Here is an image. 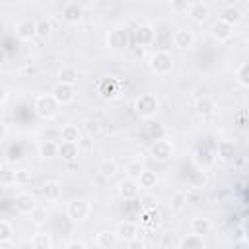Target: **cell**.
Returning <instances> with one entry per match:
<instances>
[{
	"mask_svg": "<svg viewBox=\"0 0 249 249\" xmlns=\"http://www.w3.org/2000/svg\"><path fill=\"white\" fill-rule=\"evenodd\" d=\"M60 138L62 140H68V142H80L82 140V130L78 128V124L74 123H68L60 128Z\"/></svg>",
	"mask_w": 249,
	"mask_h": 249,
	"instance_id": "cell-30",
	"label": "cell"
},
{
	"mask_svg": "<svg viewBox=\"0 0 249 249\" xmlns=\"http://www.w3.org/2000/svg\"><path fill=\"white\" fill-rule=\"evenodd\" d=\"M82 18H84V10H82V6H80L78 2H68V4L62 8V19H64L66 23L76 25V23L82 21Z\"/></svg>",
	"mask_w": 249,
	"mask_h": 249,
	"instance_id": "cell-18",
	"label": "cell"
},
{
	"mask_svg": "<svg viewBox=\"0 0 249 249\" xmlns=\"http://www.w3.org/2000/svg\"><path fill=\"white\" fill-rule=\"evenodd\" d=\"M16 35L21 41H33L37 37V19L25 18V19L18 21L16 23Z\"/></svg>",
	"mask_w": 249,
	"mask_h": 249,
	"instance_id": "cell-9",
	"label": "cell"
},
{
	"mask_svg": "<svg viewBox=\"0 0 249 249\" xmlns=\"http://www.w3.org/2000/svg\"><path fill=\"white\" fill-rule=\"evenodd\" d=\"M53 97L56 99L58 105H68L76 99V86L72 84H64V82H58L54 88H53Z\"/></svg>",
	"mask_w": 249,
	"mask_h": 249,
	"instance_id": "cell-8",
	"label": "cell"
},
{
	"mask_svg": "<svg viewBox=\"0 0 249 249\" xmlns=\"http://www.w3.org/2000/svg\"><path fill=\"white\" fill-rule=\"evenodd\" d=\"M220 19L230 23V25H237L241 19H243V12L237 8V6H226L222 12H220Z\"/></svg>",
	"mask_w": 249,
	"mask_h": 249,
	"instance_id": "cell-28",
	"label": "cell"
},
{
	"mask_svg": "<svg viewBox=\"0 0 249 249\" xmlns=\"http://www.w3.org/2000/svg\"><path fill=\"white\" fill-rule=\"evenodd\" d=\"M138 185L140 189H154L158 185V173L156 171H150V169H144L140 175H138Z\"/></svg>",
	"mask_w": 249,
	"mask_h": 249,
	"instance_id": "cell-31",
	"label": "cell"
},
{
	"mask_svg": "<svg viewBox=\"0 0 249 249\" xmlns=\"http://www.w3.org/2000/svg\"><path fill=\"white\" fill-rule=\"evenodd\" d=\"M235 119H237V126H245V111H239Z\"/></svg>",
	"mask_w": 249,
	"mask_h": 249,
	"instance_id": "cell-50",
	"label": "cell"
},
{
	"mask_svg": "<svg viewBox=\"0 0 249 249\" xmlns=\"http://www.w3.org/2000/svg\"><path fill=\"white\" fill-rule=\"evenodd\" d=\"M19 2H23V4H33L35 0H19Z\"/></svg>",
	"mask_w": 249,
	"mask_h": 249,
	"instance_id": "cell-53",
	"label": "cell"
},
{
	"mask_svg": "<svg viewBox=\"0 0 249 249\" xmlns=\"http://www.w3.org/2000/svg\"><path fill=\"white\" fill-rule=\"evenodd\" d=\"M124 245H126L128 249H144V247H146V241H142V239H140V235H136V237H132V239L124 241Z\"/></svg>",
	"mask_w": 249,
	"mask_h": 249,
	"instance_id": "cell-46",
	"label": "cell"
},
{
	"mask_svg": "<svg viewBox=\"0 0 249 249\" xmlns=\"http://www.w3.org/2000/svg\"><path fill=\"white\" fill-rule=\"evenodd\" d=\"M56 152H58V144L53 142V140H45L39 144V156L43 160H51V158H56Z\"/></svg>",
	"mask_w": 249,
	"mask_h": 249,
	"instance_id": "cell-36",
	"label": "cell"
},
{
	"mask_svg": "<svg viewBox=\"0 0 249 249\" xmlns=\"http://www.w3.org/2000/svg\"><path fill=\"white\" fill-rule=\"evenodd\" d=\"M173 64H175L173 54L167 51H156L148 58V66L156 76H167L173 70Z\"/></svg>",
	"mask_w": 249,
	"mask_h": 249,
	"instance_id": "cell-3",
	"label": "cell"
},
{
	"mask_svg": "<svg viewBox=\"0 0 249 249\" xmlns=\"http://www.w3.org/2000/svg\"><path fill=\"white\" fill-rule=\"evenodd\" d=\"M187 193H183V191H175L173 195H171V200H169V208L171 210H175V212H179V210H183L185 206H187Z\"/></svg>",
	"mask_w": 249,
	"mask_h": 249,
	"instance_id": "cell-39",
	"label": "cell"
},
{
	"mask_svg": "<svg viewBox=\"0 0 249 249\" xmlns=\"http://www.w3.org/2000/svg\"><path fill=\"white\" fill-rule=\"evenodd\" d=\"M51 31H53V23H51V19H47V18L37 19V37L47 39V37L51 35Z\"/></svg>",
	"mask_w": 249,
	"mask_h": 249,
	"instance_id": "cell-43",
	"label": "cell"
},
{
	"mask_svg": "<svg viewBox=\"0 0 249 249\" xmlns=\"http://www.w3.org/2000/svg\"><path fill=\"white\" fill-rule=\"evenodd\" d=\"M195 113H196L198 117H210V115H214V113H216V103H214V99L208 97V95L198 97V99L195 101Z\"/></svg>",
	"mask_w": 249,
	"mask_h": 249,
	"instance_id": "cell-22",
	"label": "cell"
},
{
	"mask_svg": "<svg viewBox=\"0 0 249 249\" xmlns=\"http://www.w3.org/2000/svg\"><path fill=\"white\" fill-rule=\"evenodd\" d=\"M210 35H212V39L218 41V43L230 41L231 35H233V25H230V23H226V21H222V19L218 18V19L210 25Z\"/></svg>",
	"mask_w": 249,
	"mask_h": 249,
	"instance_id": "cell-13",
	"label": "cell"
},
{
	"mask_svg": "<svg viewBox=\"0 0 249 249\" xmlns=\"http://www.w3.org/2000/svg\"><path fill=\"white\" fill-rule=\"evenodd\" d=\"M189 4H191L189 0H171V10L175 14H187Z\"/></svg>",
	"mask_w": 249,
	"mask_h": 249,
	"instance_id": "cell-45",
	"label": "cell"
},
{
	"mask_svg": "<svg viewBox=\"0 0 249 249\" xmlns=\"http://www.w3.org/2000/svg\"><path fill=\"white\" fill-rule=\"evenodd\" d=\"M144 169H146V165H144L142 160H130V161L124 163V175L130 177V179H138V175H140Z\"/></svg>",
	"mask_w": 249,
	"mask_h": 249,
	"instance_id": "cell-34",
	"label": "cell"
},
{
	"mask_svg": "<svg viewBox=\"0 0 249 249\" xmlns=\"http://www.w3.org/2000/svg\"><path fill=\"white\" fill-rule=\"evenodd\" d=\"M10 99V89L6 86H0V107Z\"/></svg>",
	"mask_w": 249,
	"mask_h": 249,
	"instance_id": "cell-48",
	"label": "cell"
},
{
	"mask_svg": "<svg viewBox=\"0 0 249 249\" xmlns=\"http://www.w3.org/2000/svg\"><path fill=\"white\" fill-rule=\"evenodd\" d=\"M14 237V226L8 220H0V245H8Z\"/></svg>",
	"mask_w": 249,
	"mask_h": 249,
	"instance_id": "cell-41",
	"label": "cell"
},
{
	"mask_svg": "<svg viewBox=\"0 0 249 249\" xmlns=\"http://www.w3.org/2000/svg\"><path fill=\"white\" fill-rule=\"evenodd\" d=\"M235 156H237V146L233 140H220L216 144L214 160H218L220 163H231Z\"/></svg>",
	"mask_w": 249,
	"mask_h": 249,
	"instance_id": "cell-7",
	"label": "cell"
},
{
	"mask_svg": "<svg viewBox=\"0 0 249 249\" xmlns=\"http://www.w3.org/2000/svg\"><path fill=\"white\" fill-rule=\"evenodd\" d=\"M117 193H119V196H121L123 200H134V198L138 196V193H140V185H138L136 179L126 177V179H123V181L119 183Z\"/></svg>",
	"mask_w": 249,
	"mask_h": 249,
	"instance_id": "cell-16",
	"label": "cell"
},
{
	"mask_svg": "<svg viewBox=\"0 0 249 249\" xmlns=\"http://www.w3.org/2000/svg\"><path fill=\"white\" fill-rule=\"evenodd\" d=\"M64 249H88V243L82 239H70L64 243Z\"/></svg>",
	"mask_w": 249,
	"mask_h": 249,
	"instance_id": "cell-47",
	"label": "cell"
},
{
	"mask_svg": "<svg viewBox=\"0 0 249 249\" xmlns=\"http://www.w3.org/2000/svg\"><path fill=\"white\" fill-rule=\"evenodd\" d=\"M93 212V206L89 200L86 198H72L68 204H66V216L72 220V222H86Z\"/></svg>",
	"mask_w": 249,
	"mask_h": 249,
	"instance_id": "cell-4",
	"label": "cell"
},
{
	"mask_svg": "<svg viewBox=\"0 0 249 249\" xmlns=\"http://www.w3.org/2000/svg\"><path fill=\"white\" fill-rule=\"evenodd\" d=\"M115 233H117L119 241H123V243H124V241H128V239H132V237L140 235V226H138V222L123 220V222H119V224H117Z\"/></svg>",
	"mask_w": 249,
	"mask_h": 249,
	"instance_id": "cell-12",
	"label": "cell"
},
{
	"mask_svg": "<svg viewBox=\"0 0 249 249\" xmlns=\"http://www.w3.org/2000/svg\"><path fill=\"white\" fill-rule=\"evenodd\" d=\"M134 41L138 47H152L156 41V29L150 23H140L134 29Z\"/></svg>",
	"mask_w": 249,
	"mask_h": 249,
	"instance_id": "cell-11",
	"label": "cell"
},
{
	"mask_svg": "<svg viewBox=\"0 0 249 249\" xmlns=\"http://www.w3.org/2000/svg\"><path fill=\"white\" fill-rule=\"evenodd\" d=\"M140 208L142 210H156L160 208V196L154 193H146L140 196Z\"/></svg>",
	"mask_w": 249,
	"mask_h": 249,
	"instance_id": "cell-38",
	"label": "cell"
},
{
	"mask_svg": "<svg viewBox=\"0 0 249 249\" xmlns=\"http://www.w3.org/2000/svg\"><path fill=\"white\" fill-rule=\"evenodd\" d=\"M31 179H33V175L29 169H25V167L14 169V183L16 185H27V183H31Z\"/></svg>",
	"mask_w": 249,
	"mask_h": 249,
	"instance_id": "cell-42",
	"label": "cell"
},
{
	"mask_svg": "<svg viewBox=\"0 0 249 249\" xmlns=\"http://www.w3.org/2000/svg\"><path fill=\"white\" fill-rule=\"evenodd\" d=\"M95 243L101 249H113L119 243V237H117L115 230H103V231H99L95 235Z\"/></svg>",
	"mask_w": 249,
	"mask_h": 249,
	"instance_id": "cell-26",
	"label": "cell"
},
{
	"mask_svg": "<svg viewBox=\"0 0 249 249\" xmlns=\"http://www.w3.org/2000/svg\"><path fill=\"white\" fill-rule=\"evenodd\" d=\"M187 14L195 23H206L210 19V6L204 2H191Z\"/></svg>",
	"mask_w": 249,
	"mask_h": 249,
	"instance_id": "cell-15",
	"label": "cell"
},
{
	"mask_svg": "<svg viewBox=\"0 0 249 249\" xmlns=\"http://www.w3.org/2000/svg\"><path fill=\"white\" fill-rule=\"evenodd\" d=\"M195 163H196V167H202V169H208L212 163H214V156H212V152L208 150V148H200L198 152H196V158H195Z\"/></svg>",
	"mask_w": 249,
	"mask_h": 249,
	"instance_id": "cell-35",
	"label": "cell"
},
{
	"mask_svg": "<svg viewBox=\"0 0 249 249\" xmlns=\"http://www.w3.org/2000/svg\"><path fill=\"white\" fill-rule=\"evenodd\" d=\"M14 204H16V210L19 212V214H23V216H29V212L37 206V198L31 195V193H25V191H21V193H18L16 195V198H14Z\"/></svg>",
	"mask_w": 249,
	"mask_h": 249,
	"instance_id": "cell-17",
	"label": "cell"
},
{
	"mask_svg": "<svg viewBox=\"0 0 249 249\" xmlns=\"http://www.w3.org/2000/svg\"><path fill=\"white\" fill-rule=\"evenodd\" d=\"M128 29L126 27H121V25H117V27H113L111 31H109V35H107V47L111 49V51H115V53H121V51H124L126 47H128Z\"/></svg>",
	"mask_w": 249,
	"mask_h": 249,
	"instance_id": "cell-6",
	"label": "cell"
},
{
	"mask_svg": "<svg viewBox=\"0 0 249 249\" xmlns=\"http://www.w3.org/2000/svg\"><path fill=\"white\" fill-rule=\"evenodd\" d=\"M148 136H150L152 140L163 138V136H165V128H163L160 123H150V124H148Z\"/></svg>",
	"mask_w": 249,
	"mask_h": 249,
	"instance_id": "cell-44",
	"label": "cell"
},
{
	"mask_svg": "<svg viewBox=\"0 0 249 249\" xmlns=\"http://www.w3.org/2000/svg\"><path fill=\"white\" fill-rule=\"evenodd\" d=\"M191 231L193 233H196V235H206V233H210V230H212V222H210V218H206V216H196V218H193L191 220Z\"/></svg>",
	"mask_w": 249,
	"mask_h": 249,
	"instance_id": "cell-27",
	"label": "cell"
},
{
	"mask_svg": "<svg viewBox=\"0 0 249 249\" xmlns=\"http://www.w3.org/2000/svg\"><path fill=\"white\" fill-rule=\"evenodd\" d=\"M160 224H161V214L158 212V208L156 210H142V216L138 222L140 230L142 228L144 230H156V228H160Z\"/></svg>",
	"mask_w": 249,
	"mask_h": 249,
	"instance_id": "cell-20",
	"label": "cell"
},
{
	"mask_svg": "<svg viewBox=\"0 0 249 249\" xmlns=\"http://www.w3.org/2000/svg\"><path fill=\"white\" fill-rule=\"evenodd\" d=\"M82 130H84L89 138H95V136H99V134L103 132V126H101V123H99L97 119H84Z\"/></svg>",
	"mask_w": 249,
	"mask_h": 249,
	"instance_id": "cell-33",
	"label": "cell"
},
{
	"mask_svg": "<svg viewBox=\"0 0 249 249\" xmlns=\"http://www.w3.org/2000/svg\"><path fill=\"white\" fill-rule=\"evenodd\" d=\"M29 247L33 249H53L54 247V241H53V235L47 233V231H37L31 235V239L27 241Z\"/></svg>",
	"mask_w": 249,
	"mask_h": 249,
	"instance_id": "cell-24",
	"label": "cell"
},
{
	"mask_svg": "<svg viewBox=\"0 0 249 249\" xmlns=\"http://www.w3.org/2000/svg\"><path fill=\"white\" fill-rule=\"evenodd\" d=\"M58 158H62L64 161H74L78 160L80 156V142H68V140H62L58 144V152H56Z\"/></svg>",
	"mask_w": 249,
	"mask_h": 249,
	"instance_id": "cell-19",
	"label": "cell"
},
{
	"mask_svg": "<svg viewBox=\"0 0 249 249\" xmlns=\"http://www.w3.org/2000/svg\"><path fill=\"white\" fill-rule=\"evenodd\" d=\"M41 191H43V196L47 198V200H56L58 196H60V183L58 181H45L43 183V187H41Z\"/></svg>",
	"mask_w": 249,
	"mask_h": 249,
	"instance_id": "cell-32",
	"label": "cell"
},
{
	"mask_svg": "<svg viewBox=\"0 0 249 249\" xmlns=\"http://www.w3.org/2000/svg\"><path fill=\"white\" fill-rule=\"evenodd\" d=\"M6 62V53H4V49H0V66Z\"/></svg>",
	"mask_w": 249,
	"mask_h": 249,
	"instance_id": "cell-52",
	"label": "cell"
},
{
	"mask_svg": "<svg viewBox=\"0 0 249 249\" xmlns=\"http://www.w3.org/2000/svg\"><path fill=\"white\" fill-rule=\"evenodd\" d=\"M187 181H189V187H191V189L200 191V189H204V187L208 185V173H206V169L196 167L195 171H191V173H189Z\"/></svg>",
	"mask_w": 249,
	"mask_h": 249,
	"instance_id": "cell-25",
	"label": "cell"
},
{
	"mask_svg": "<svg viewBox=\"0 0 249 249\" xmlns=\"http://www.w3.org/2000/svg\"><path fill=\"white\" fill-rule=\"evenodd\" d=\"M235 80L241 88H249V62H241L235 68Z\"/></svg>",
	"mask_w": 249,
	"mask_h": 249,
	"instance_id": "cell-40",
	"label": "cell"
},
{
	"mask_svg": "<svg viewBox=\"0 0 249 249\" xmlns=\"http://www.w3.org/2000/svg\"><path fill=\"white\" fill-rule=\"evenodd\" d=\"M97 93H99L101 99H105V101L115 99V97H119V93H121V82H119L117 78H103V80L99 82Z\"/></svg>",
	"mask_w": 249,
	"mask_h": 249,
	"instance_id": "cell-10",
	"label": "cell"
},
{
	"mask_svg": "<svg viewBox=\"0 0 249 249\" xmlns=\"http://www.w3.org/2000/svg\"><path fill=\"white\" fill-rule=\"evenodd\" d=\"M78 80H80V72H78V68H74V66H62V68L58 70V82L78 86Z\"/></svg>",
	"mask_w": 249,
	"mask_h": 249,
	"instance_id": "cell-29",
	"label": "cell"
},
{
	"mask_svg": "<svg viewBox=\"0 0 249 249\" xmlns=\"http://www.w3.org/2000/svg\"><path fill=\"white\" fill-rule=\"evenodd\" d=\"M58 107L60 105L56 103V99L53 97V93H41L33 101V111L43 121H53L58 115Z\"/></svg>",
	"mask_w": 249,
	"mask_h": 249,
	"instance_id": "cell-1",
	"label": "cell"
},
{
	"mask_svg": "<svg viewBox=\"0 0 249 249\" xmlns=\"http://www.w3.org/2000/svg\"><path fill=\"white\" fill-rule=\"evenodd\" d=\"M195 45V33L187 27H179L175 33H173V47L179 49V51H189L193 49Z\"/></svg>",
	"mask_w": 249,
	"mask_h": 249,
	"instance_id": "cell-14",
	"label": "cell"
},
{
	"mask_svg": "<svg viewBox=\"0 0 249 249\" xmlns=\"http://www.w3.org/2000/svg\"><path fill=\"white\" fill-rule=\"evenodd\" d=\"M29 218H31V224H33V226L41 228V226H45V224H47L49 214H47V210H45L43 206H39V204H37V206L29 212Z\"/></svg>",
	"mask_w": 249,
	"mask_h": 249,
	"instance_id": "cell-37",
	"label": "cell"
},
{
	"mask_svg": "<svg viewBox=\"0 0 249 249\" xmlns=\"http://www.w3.org/2000/svg\"><path fill=\"white\" fill-rule=\"evenodd\" d=\"M148 152H150V156H152L156 161H169V160L173 158V154H175V146L163 136V138L154 140V142L150 144Z\"/></svg>",
	"mask_w": 249,
	"mask_h": 249,
	"instance_id": "cell-5",
	"label": "cell"
},
{
	"mask_svg": "<svg viewBox=\"0 0 249 249\" xmlns=\"http://www.w3.org/2000/svg\"><path fill=\"white\" fill-rule=\"evenodd\" d=\"M8 134H10V128H8V124H6L4 121H0V142H4V140L8 138Z\"/></svg>",
	"mask_w": 249,
	"mask_h": 249,
	"instance_id": "cell-49",
	"label": "cell"
},
{
	"mask_svg": "<svg viewBox=\"0 0 249 249\" xmlns=\"http://www.w3.org/2000/svg\"><path fill=\"white\" fill-rule=\"evenodd\" d=\"M158 111H160V101H158L156 93L146 91L134 99V113L140 119H152V117H156Z\"/></svg>",
	"mask_w": 249,
	"mask_h": 249,
	"instance_id": "cell-2",
	"label": "cell"
},
{
	"mask_svg": "<svg viewBox=\"0 0 249 249\" xmlns=\"http://www.w3.org/2000/svg\"><path fill=\"white\" fill-rule=\"evenodd\" d=\"M167 2H171V0H167Z\"/></svg>",
	"mask_w": 249,
	"mask_h": 249,
	"instance_id": "cell-54",
	"label": "cell"
},
{
	"mask_svg": "<svg viewBox=\"0 0 249 249\" xmlns=\"http://www.w3.org/2000/svg\"><path fill=\"white\" fill-rule=\"evenodd\" d=\"M179 249H204L206 247V241H204V237L202 235H196V233H187V235H183L177 243H175Z\"/></svg>",
	"mask_w": 249,
	"mask_h": 249,
	"instance_id": "cell-21",
	"label": "cell"
},
{
	"mask_svg": "<svg viewBox=\"0 0 249 249\" xmlns=\"http://www.w3.org/2000/svg\"><path fill=\"white\" fill-rule=\"evenodd\" d=\"M160 245H161V247H171V245H173V241L169 239V233H165V235H163V239H161V243H160Z\"/></svg>",
	"mask_w": 249,
	"mask_h": 249,
	"instance_id": "cell-51",
	"label": "cell"
},
{
	"mask_svg": "<svg viewBox=\"0 0 249 249\" xmlns=\"http://www.w3.org/2000/svg\"><path fill=\"white\" fill-rule=\"evenodd\" d=\"M189 2H193V0H189Z\"/></svg>",
	"mask_w": 249,
	"mask_h": 249,
	"instance_id": "cell-55",
	"label": "cell"
},
{
	"mask_svg": "<svg viewBox=\"0 0 249 249\" xmlns=\"http://www.w3.org/2000/svg\"><path fill=\"white\" fill-rule=\"evenodd\" d=\"M117 171H119V163H117V160L115 158H103L99 163H97V173L103 177V179H113L115 175H117Z\"/></svg>",
	"mask_w": 249,
	"mask_h": 249,
	"instance_id": "cell-23",
	"label": "cell"
}]
</instances>
